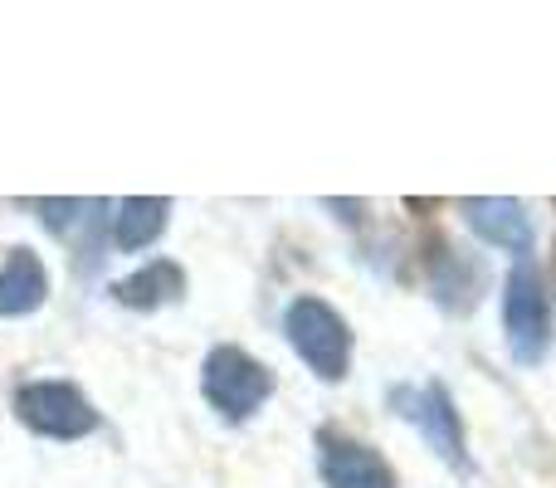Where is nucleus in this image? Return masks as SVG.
<instances>
[{"mask_svg": "<svg viewBox=\"0 0 556 488\" xmlns=\"http://www.w3.org/2000/svg\"><path fill=\"white\" fill-rule=\"evenodd\" d=\"M283 333L288 347L303 356L317 381H342L346 376V366H352V327L332 303H323L313 293L293 298L283 313Z\"/></svg>", "mask_w": 556, "mask_h": 488, "instance_id": "obj_1", "label": "nucleus"}, {"mask_svg": "<svg viewBox=\"0 0 556 488\" xmlns=\"http://www.w3.org/2000/svg\"><path fill=\"white\" fill-rule=\"evenodd\" d=\"M201 396L211 401V411L220 421L240 425L274 396V372L264 362H254L244 347H215L201 366Z\"/></svg>", "mask_w": 556, "mask_h": 488, "instance_id": "obj_2", "label": "nucleus"}, {"mask_svg": "<svg viewBox=\"0 0 556 488\" xmlns=\"http://www.w3.org/2000/svg\"><path fill=\"white\" fill-rule=\"evenodd\" d=\"M503 333H508V352L513 362L538 366L547 356V337H552V303H547V278L538 264L522 259L503 284Z\"/></svg>", "mask_w": 556, "mask_h": 488, "instance_id": "obj_3", "label": "nucleus"}, {"mask_svg": "<svg viewBox=\"0 0 556 488\" xmlns=\"http://www.w3.org/2000/svg\"><path fill=\"white\" fill-rule=\"evenodd\" d=\"M15 415L45 440H84L98 430V411L74 381H29L15 391Z\"/></svg>", "mask_w": 556, "mask_h": 488, "instance_id": "obj_4", "label": "nucleus"}, {"mask_svg": "<svg viewBox=\"0 0 556 488\" xmlns=\"http://www.w3.org/2000/svg\"><path fill=\"white\" fill-rule=\"evenodd\" d=\"M395 405H401V415L415 425V430L430 440V450L440 454L450 470L469 474V450H464V425H459V411H454L450 391H444L440 381L420 386V391H395Z\"/></svg>", "mask_w": 556, "mask_h": 488, "instance_id": "obj_5", "label": "nucleus"}, {"mask_svg": "<svg viewBox=\"0 0 556 488\" xmlns=\"http://www.w3.org/2000/svg\"><path fill=\"white\" fill-rule=\"evenodd\" d=\"M317 474L327 488H395V470L371 445L337 430H317Z\"/></svg>", "mask_w": 556, "mask_h": 488, "instance_id": "obj_6", "label": "nucleus"}, {"mask_svg": "<svg viewBox=\"0 0 556 488\" xmlns=\"http://www.w3.org/2000/svg\"><path fill=\"white\" fill-rule=\"evenodd\" d=\"M459 211H464V225L483 245H498L508 254H518V264L522 254H532V221L518 201H508V196H469Z\"/></svg>", "mask_w": 556, "mask_h": 488, "instance_id": "obj_7", "label": "nucleus"}, {"mask_svg": "<svg viewBox=\"0 0 556 488\" xmlns=\"http://www.w3.org/2000/svg\"><path fill=\"white\" fill-rule=\"evenodd\" d=\"M108 293H113V303L132 308V313H156V308L186 298V268L176 264V259H152V264H142L137 274L117 278Z\"/></svg>", "mask_w": 556, "mask_h": 488, "instance_id": "obj_8", "label": "nucleus"}, {"mask_svg": "<svg viewBox=\"0 0 556 488\" xmlns=\"http://www.w3.org/2000/svg\"><path fill=\"white\" fill-rule=\"evenodd\" d=\"M49 293V274L35 249H10L0 264V317H29Z\"/></svg>", "mask_w": 556, "mask_h": 488, "instance_id": "obj_9", "label": "nucleus"}, {"mask_svg": "<svg viewBox=\"0 0 556 488\" xmlns=\"http://www.w3.org/2000/svg\"><path fill=\"white\" fill-rule=\"evenodd\" d=\"M166 221H172V201L166 196H127V201H117V215H113V245L127 249V254L156 245Z\"/></svg>", "mask_w": 556, "mask_h": 488, "instance_id": "obj_10", "label": "nucleus"}, {"mask_svg": "<svg viewBox=\"0 0 556 488\" xmlns=\"http://www.w3.org/2000/svg\"><path fill=\"white\" fill-rule=\"evenodd\" d=\"M35 211L45 215V225H49V230H59V235H64L68 225L78 221V215L98 211V201H35Z\"/></svg>", "mask_w": 556, "mask_h": 488, "instance_id": "obj_11", "label": "nucleus"}]
</instances>
